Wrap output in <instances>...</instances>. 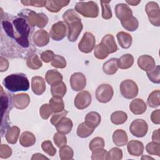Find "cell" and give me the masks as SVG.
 <instances>
[{
  "mask_svg": "<svg viewBox=\"0 0 160 160\" xmlns=\"http://www.w3.org/2000/svg\"><path fill=\"white\" fill-rule=\"evenodd\" d=\"M21 2L23 4L24 6H35V7H39V8H42L45 6L46 1H43V0H34V1H21Z\"/></svg>",
  "mask_w": 160,
  "mask_h": 160,
  "instance_id": "cell-53",
  "label": "cell"
},
{
  "mask_svg": "<svg viewBox=\"0 0 160 160\" xmlns=\"http://www.w3.org/2000/svg\"><path fill=\"white\" fill-rule=\"evenodd\" d=\"M49 36L54 41H60L66 36V26L63 21L54 24L50 30Z\"/></svg>",
  "mask_w": 160,
  "mask_h": 160,
  "instance_id": "cell-11",
  "label": "cell"
},
{
  "mask_svg": "<svg viewBox=\"0 0 160 160\" xmlns=\"http://www.w3.org/2000/svg\"><path fill=\"white\" fill-rule=\"evenodd\" d=\"M159 94V90H155L150 93L147 100V104L149 107L155 108L160 105Z\"/></svg>",
  "mask_w": 160,
  "mask_h": 160,
  "instance_id": "cell-37",
  "label": "cell"
},
{
  "mask_svg": "<svg viewBox=\"0 0 160 160\" xmlns=\"http://www.w3.org/2000/svg\"><path fill=\"white\" fill-rule=\"evenodd\" d=\"M45 79L49 84L52 86L62 82V76L57 70L50 69L46 72Z\"/></svg>",
  "mask_w": 160,
  "mask_h": 160,
  "instance_id": "cell-24",
  "label": "cell"
},
{
  "mask_svg": "<svg viewBox=\"0 0 160 160\" xmlns=\"http://www.w3.org/2000/svg\"><path fill=\"white\" fill-rule=\"evenodd\" d=\"M100 43L104 46L109 54L115 52L118 50V46L114 40V38L112 34H106L103 37Z\"/></svg>",
  "mask_w": 160,
  "mask_h": 160,
  "instance_id": "cell-25",
  "label": "cell"
},
{
  "mask_svg": "<svg viewBox=\"0 0 160 160\" xmlns=\"http://www.w3.org/2000/svg\"><path fill=\"white\" fill-rule=\"evenodd\" d=\"M26 64L29 68L34 70L39 69L42 65L39 58L36 54L28 56L26 59Z\"/></svg>",
  "mask_w": 160,
  "mask_h": 160,
  "instance_id": "cell-35",
  "label": "cell"
},
{
  "mask_svg": "<svg viewBox=\"0 0 160 160\" xmlns=\"http://www.w3.org/2000/svg\"><path fill=\"white\" fill-rule=\"evenodd\" d=\"M48 159V158L46 156H44L43 154H40V153H35L32 155V158H31V159L33 160V159Z\"/></svg>",
  "mask_w": 160,
  "mask_h": 160,
  "instance_id": "cell-58",
  "label": "cell"
},
{
  "mask_svg": "<svg viewBox=\"0 0 160 160\" xmlns=\"http://www.w3.org/2000/svg\"><path fill=\"white\" fill-rule=\"evenodd\" d=\"M51 66L56 68L62 69L66 66V61L64 57L55 55L53 60L51 61Z\"/></svg>",
  "mask_w": 160,
  "mask_h": 160,
  "instance_id": "cell-47",
  "label": "cell"
},
{
  "mask_svg": "<svg viewBox=\"0 0 160 160\" xmlns=\"http://www.w3.org/2000/svg\"><path fill=\"white\" fill-rule=\"evenodd\" d=\"M117 39L119 44L122 48L128 49L132 44V39L131 34L124 31H120L117 34Z\"/></svg>",
  "mask_w": 160,
  "mask_h": 160,
  "instance_id": "cell-27",
  "label": "cell"
},
{
  "mask_svg": "<svg viewBox=\"0 0 160 160\" xmlns=\"http://www.w3.org/2000/svg\"><path fill=\"white\" fill-rule=\"evenodd\" d=\"M146 151L150 155H156L160 156V144L156 142H149L146 146Z\"/></svg>",
  "mask_w": 160,
  "mask_h": 160,
  "instance_id": "cell-42",
  "label": "cell"
},
{
  "mask_svg": "<svg viewBox=\"0 0 160 160\" xmlns=\"http://www.w3.org/2000/svg\"><path fill=\"white\" fill-rule=\"evenodd\" d=\"M12 104L19 109H23L28 107L30 102V98L28 94L20 93L12 96Z\"/></svg>",
  "mask_w": 160,
  "mask_h": 160,
  "instance_id": "cell-15",
  "label": "cell"
},
{
  "mask_svg": "<svg viewBox=\"0 0 160 160\" xmlns=\"http://www.w3.org/2000/svg\"><path fill=\"white\" fill-rule=\"evenodd\" d=\"M2 26L8 36L15 39L20 46L24 48L29 47L30 26L25 18L19 15L13 19L12 23L8 20L3 21Z\"/></svg>",
  "mask_w": 160,
  "mask_h": 160,
  "instance_id": "cell-1",
  "label": "cell"
},
{
  "mask_svg": "<svg viewBox=\"0 0 160 160\" xmlns=\"http://www.w3.org/2000/svg\"><path fill=\"white\" fill-rule=\"evenodd\" d=\"M122 158V151L118 148H112L107 152V160H119Z\"/></svg>",
  "mask_w": 160,
  "mask_h": 160,
  "instance_id": "cell-41",
  "label": "cell"
},
{
  "mask_svg": "<svg viewBox=\"0 0 160 160\" xmlns=\"http://www.w3.org/2000/svg\"><path fill=\"white\" fill-rule=\"evenodd\" d=\"M134 63V58L131 54L122 55L118 61V68L122 69H126L131 68Z\"/></svg>",
  "mask_w": 160,
  "mask_h": 160,
  "instance_id": "cell-31",
  "label": "cell"
},
{
  "mask_svg": "<svg viewBox=\"0 0 160 160\" xmlns=\"http://www.w3.org/2000/svg\"><path fill=\"white\" fill-rule=\"evenodd\" d=\"M41 148L44 152L51 156H54L56 153V149L53 146L51 141L47 140L43 141L41 144Z\"/></svg>",
  "mask_w": 160,
  "mask_h": 160,
  "instance_id": "cell-46",
  "label": "cell"
},
{
  "mask_svg": "<svg viewBox=\"0 0 160 160\" xmlns=\"http://www.w3.org/2000/svg\"><path fill=\"white\" fill-rule=\"evenodd\" d=\"M55 56V54L53 51L51 50H46L43 51L41 54V59L44 62H49L50 61H52Z\"/></svg>",
  "mask_w": 160,
  "mask_h": 160,
  "instance_id": "cell-54",
  "label": "cell"
},
{
  "mask_svg": "<svg viewBox=\"0 0 160 160\" xmlns=\"http://www.w3.org/2000/svg\"><path fill=\"white\" fill-rule=\"evenodd\" d=\"M126 2L131 6H137L139 3H140L141 1H126Z\"/></svg>",
  "mask_w": 160,
  "mask_h": 160,
  "instance_id": "cell-59",
  "label": "cell"
},
{
  "mask_svg": "<svg viewBox=\"0 0 160 160\" xmlns=\"http://www.w3.org/2000/svg\"><path fill=\"white\" fill-rule=\"evenodd\" d=\"M114 91L111 86L102 84L98 87L96 91V98L101 103H107L110 101L113 96Z\"/></svg>",
  "mask_w": 160,
  "mask_h": 160,
  "instance_id": "cell-8",
  "label": "cell"
},
{
  "mask_svg": "<svg viewBox=\"0 0 160 160\" xmlns=\"http://www.w3.org/2000/svg\"><path fill=\"white\" fill-rule=\"evenodd\" d=\"M68 112L64 109L63 111L59 112H57V113H54V115H52V118L50 119V121L51 122L52 124H53L54 126H55L58 121H59L62 118L66 117V116L68 114Z\"/></svg>",
  "mask_w": 160,
  "mask_h": 160,
  "instance_id": "cell-52",
  "label": "cell"
},
{
  "mask_svg": "<svg viewBox=\"0 0 160 160\" xmlns=\"http://www.w3.org/2000/svg\"><path fill=\"white\" fill-rule=\"evenodd\" d=\"M19 142L23 147H30L36 142L35 136L29 131H24L19 138Z\"/></svg>",
  "mask_w": 160,
  "mask_h": 160,
  "instance_id": "cell-29",
  "label": "cell"
},
{
  "mask_svg": "<svg viewBox=\"0 0 160 160\" xmlns=\"http://www.w3.org/2000/svg\"><path fill=\"white\" fill-rule=\"evenodd\" d=\"M53 140L54 144L57 146V147L59 148L65 146L67 144V138L65 134L59 133L58 132L54 134L53 136Z\"/></svg>",
  "mask_w": 160,
  "mask_h": 160,
  "instance_id": "cell-48",
  "label": "cell"
},
{
  "mask_svg": "<svg viewBox=\"0 0 160 160\" xmlns=\"http://www.w3.org/2000/svg\"><path fill=\"white\" fill-rule=\"evenodd\" d=\"M109 54V52L101 43L98 44L95 47L94 54L96 58L99 59H104L108 56Z\"/></svg>",
  "mask_w": 160,
  "mask_h": 160,
  "instance_id": "cell-40",
  "label": "cell"
},
{
  "mask_svg": "<svg viewBox=\"0 0 160 160\" xmlns=\"http://www.w3.org/2000/svg\"><path fill=\"white\" fill-rule=\"evenodd\" d=\"M96 39L94 35L89 32H86L78 44L79 49L84 53H89L94 48Z\"/></svg>",
  "mask_w": 160,
  "mask_h": 160,
  "instance_id": "cell-10",
  "label": "cell"
},
{
  "mask_svg": "<svg viewBox=\"0 0 160 160\" xmlns=\"http://www.w3.org/2000/svg\"><path fill=\"white\" fill-rule=\"evenodd\" d=\"M121 22L122 27L129 31H134L138 29L139 26V22L138 19L133 16L128 20Z\"/></svg>",
  "mask_w": 160,
  "mask_h": 160,
  "instance_id": "cell-38",
  "label": "cell"
},
{
  "mask_svg": "<svg viewBox=\"0 0 160 160\" xmlns=\"http://www.w3.org/2000/svg\"><path fill=\"white\" fill-rule=\"evenodd\" d=\"M49 34L44 29H39L35 32L32 39L34 44L38 47L46 46L49 41Z\"/></svg>",
  "mask_w": 160,
  "mask_h": 160,
  "instance_id": "cell-16",
  "label": "cell"
},
{
  "mask_svg": "<svg viewBox=\"0 0 160 160\" xmlns=\"http://www.w3.org/2000/svg\"><path fill=\"white\" fill-rule=\"evenodd\" d=\"M138 87L136 83L131 79H126L120 84V92L126 99H132L138 94Z\"/></svg>",
  "mask_w": 160,
  "mask_h": 160,
  "instance_id": "cell-6",
  "label": "cell"
},
{
  "mask_svg": "<svg viewBox=\"0 0 160 160\" xmlns=\"http://www.w3.org/2000/svg\"><path fill=\"white\" fill-rule=\"evenodd\" d=\"M62 18L68 27V40L71 42L76 41L83 28L81 19L72 9L67 10L63 14Z\"/></svg>",
  "mask_w": 160,
  "mask_h": 160,
  "instance_id": "cell-2",
  "label": "cell"
},
{
  "mask_svg": "<svg viewBox=\"0 0 160 160\" xmlns=\"http://www.w3.org/2000/svg\"><path fill=\"white\" fill-rule=\"evenodd\" d=\"M69 2V1L64 0H49L46 1L45 7L50 12H58L62 8L68 5Z\"/></svg>",
  "mask_w": 160,
  "mask_h": 160,
  "instance_id": "cell-22",
  "label": "cell"
},
{
  "mask_svg": "<svg viewBox=\"0 0 160 160\" xmlns=\"http://www.w3.org/2000/svg\"><path fill=\"white\" fill-rule=\"evenodd\" d=\"M73 123L71 119L64 117L54 126L58 132L66 134L71 132L72 128Z\"/></svg>",
  "mask_w": 160,
  "mask_h": 160,
  "instance_id": "cell-20",
  "label": "cell"
},
{
  "mask_svg": "<svg viewBox=\"0 0 160 160\" xmlns=\"http://www.w3.org/2000/svg\"><path fill=\"white\" fill-rule=\"evenodd\" d=\"M31 88L32 92L36 95L42 94L46 90L44 79L41 76H34L31 79Z\"/></svg>",
  "mask_w": 160,
  "mask_h": 160,
  "instance_id": "cell-18",
  "label": "cell"
},
{
  "mask_svg": "<svg viewBox=\"0 0 160 160\" xmlns=\"http://www.w3.org/2000/svg\"><path fill=\"white\" fill-rule=\"evenodd\" d=\"M147 76L149 80L154 83L159 84L160 82L159 78V66H156L152 70L146 72Z\"/></svg>",
  "mask_w": 160,
  "mask_h": 160,
  "instance_id": "cell-43",
  "label": "cell"
},
{
  "mask_svg": "<svg viewBox=\"0 0 160 160\" xmlns=\"http://www.w3.org/2000/svg\"><path fill=\"white\" fill-rule=\"evenodd\" d=\"M105 146L104 139L101 137H96L93 138L89 142V149L91 151H94L97 149L104 148Z\"/></svg>",
  "mask_w": 160,
  "mask_h": 160,
  "instance_id": "cell-45",
  "label": "cell"
},
{
  "mask_svg": "<svg viewBox=\"0 0 160 160\" xmlns=\"http://www.w3.org/2000/svg\"><path fill=\"white\" fill-rule=\"evenodd\" d=\"M107 151L103 148L97 149L92 151L91 159L92 160H104L106 159Z\"/></svg>",
  "mask_w": 160,
  "mask_h": 160,
  "instance_id": "cell-50",
  "label": "cell"
},
{
  "mask_svg": "<svg viewBox=\"0 0 160 160\" xmlns=\"http://www.w3.org/2000/svg\"><path fill=\"white\" fill-rule=\"evenodd\" d=\"M111 1H101L102 8V17L104 19H109L112 18V12L109 3Z\"/></svg>",
  "mask_w": 160,
  "mask_h": 160,
  "instance_id": "cell-44",
  "label": "cell"
},
{
  "mask_svg": "<svg viewBox=\"0 0 160 160\" xmlns=\"http://www.w3.org/2000/svg\"><path fill=\"white\" fill-rule=\"evenodd\" d=\"M20 14L26 18L29 24L31 26H35L42 28L47 24L48 18L44 13H36L33 11L26 9L22 11Z\"/></svg>",
  "mask_w": 160,
  "mask_h": 160,
  "instance_id": "cell-4",
  "label": "cell"
},
{
  "mask_svg": "<svg viewBox=\"0 0 160 160\" xmlns=\"http://www.w3.org/2000/svg\"><path fill=\"white\" fill-rule=\"evenodd\" d=\"M91 99V95L88 91H82L75 97L74 106L78 109H84L90 105Z\"/></svg>",
  "mask_w": 160,
  "mask_h": 160,
  "instance_id": "cell-13",
  "label": "cell"
},
{
  "mask_svg": "<svg viewBox=\"0 0 160 160\" xmlns=\"http://www.w3.org/2000/svg\"><path fill=\"white\" fill-rule=\"evenodd\" d=\"M151 119L152 122L156 124H160V110L156 109L151 114Z\"/></svg>",
  "mask_w": 160,
  "mask_h": 160,
  "instance_id": "cell-55",
  "label": "cell"
},
{
  "mask_svg": "<svg viewBox=\"0 0 160 160\" xmlns=\"http://www.w3.org/2000/svg\"><path fill=\"white\" fill-rule=\"evenodd\" d=\"M52 112V110L49 104H42L39 109L40 116L43 119H48Z\"/></svg>",
  "mask_w": 160,
  "mask_h": 160,
  "instance_id": "cell-49",
  "label": "cell"
},
{
  "mask_svg": "<svg viewBox=\"0 0 160 160\" xmlns=\"http://www.w3.org/2000/svg\"><path fill=\"white\" fill-rule=\"evenodd\" d=\"M115 14L121 22L124 21L132 16V12L128 5L124 3L116 4L114 8Z\"/></svg>",
  "mask_w": 160,
  "mask_h": 160,
  "instance_id": "cell-14",
  "label": "cell"
},
{
  "mask_svg": "<svg viewBox=\"0 0 160 160\" xmlns=\"http://www.w3.org/2000/svg\"><path fill=\"white\" fill-rule=\"evenodd\" d=\"M74 152L71 148L68 146H64L60 148L59 158L61 160H69L73 158Z\"/></svg>",
  "mask_w": 160,
  "mask_h": 160,
  "instance_id": "cell-39",
  "label": "cell"
},
{
  "mask_svg": "<svg viewBox=\"0 0 160 160\" xmlns=\"http://www.w3.org/2000/svg\"><path fill=\"white\" fill-rule=\"evenodd\" d=\"M147 106L144 101L140 98L132 100L129 104L130 111L134 114L139 115L143 114L146 110Z\"/></svg>",
  "mask_w": 160,
  "mask_h": 160,
  "instance_id": "cell-21",
  "label": "cell"
},
{
  "mask_svg": "<svg viewBox=\"0 0 160 160\" xmlns=\"http://www.w3.org/2000/svg\"><path fill=\"white\" fill-rule=\"evenodd\" d=\"M12 154L11 148L6 144H1L0 146V158L6 159L10 157Z\"/></svg>",
  "mask_w": 160,
  "mask_h": 160,
  "instance_id": "cell-51",
  "label": "cell"
},
{
  "mask_svg": "<svg viewBox=\"0 0 160 160\" xmlns=\"http://www.w3.org/2000/svg\"><path fill=\"white\" fill-rule=\"evenodd\" d=\"M86 84L85 76L79 72L73 73L70 78V85L72 90L80 91L82 90Z\"/></svg>",
  "mask_w": 160,
  "mask_h": 160,
  "instance_id": "cell-12",
  "label": "cell"
},
{
  "mask_svg": "<svg viewBox=\"0 0 160 160\" xmlns=\"http://www.w3.org/2000/svg\"><path fill=\"white\" fill-rule=\"evenodd\" d=\"M101 118L100 114L95 111H91L88 113L85 117L84 122L89 127L95 129L100 124Z\"/></svg>",
  "mask_w": 160,
  "mask_h": 160,
  "instance_id": "cell-26",
  "label": "cell"
},
{
  "mask_svg": "<svg viewBox=\"0 0 160 160\" xmlns=\"http://www.w3.org/2000/svg\"><path fill=\"white\" fill-rule=\"evenodd\" d=\"M118 59L117 58H111L105 62L102 66L104 72L108 75H112L115 74L118 69Z\"/></svg>",
  "mask_w": 160,
  "mask_h": 160,
  "instance_id": "cell-28",
  "label": "cell"
},
{
  "mask_svg": "<svg viewBox=\"0 0 160 160\" xmlns=\"http://www.w3.org/2000/svg\"><path fill=\"white\" fill-rule=\"evenodd\" d=\"M154 159L152 158H151L150 156H144L141 158V159Z\"/></svg>",
  "mask_w": 160,
  "mask_h": 160,
  "instance_id": "cell-60",
  "label": "cell"
},
{
  "mask_svg": "<svg viewBox=\"0 0 160 160\" xmlns=\"http://www.w3.org/2000/svg\"><path fill=\"white\" fill-rule=\"evenodd\" d=\"M9 67V62L8 60L3 57L1 56V62H0V71L1 72L6 71Z\"/></svg>",
  "mask_w": 160,
  "mask_h": 160,
  "instance_id": "cell-56",
  "label": "cell"
},
{
  "mask_svg": "<svg viewBox=\"0 0 160 160\" xmlns=\"http://www.w3.org/2000/svg\"><path fill=\"white\" fill-rule=\"evenodd\" d=\"M67 88L64 82H61L59 84L52 85L51 88V92L52 97L63 98L66 93Z\"/></svg>",
  "mask_w": 160,
  "mask_h": 160,
  "instance_id": "cell-32",
  "label": "cell"
},
{
  "mask_svg": "<svg viewBox=\"0 0 160 160\" xmlns=\"http://www.w3.org/2000/svg\"><path fill=\"white\" fill-rule=\"evenodd\" d=\"M152 139L154 142L159 143L160 139H159V129H158L157 130L154 131L152 133Z\"/></svg>",
  "mask_w": 160,
  "mask_h": 160,
  "instance_id": "cell-57",
  "label": "cell"
},
{
  "mask_svg": "<svg viewBox=\"0 0 160 160\" xmlns=\"http://www.w3.org/2000/svg\"><path fill=\"white\" fill-rule=\"evenodd\" d=\"M5 88L12 92L28 91L29 88V82L26 76L23 73L11 74L3 80Z\"/></svg>",
  "mask_w": 160,
  "mask_h": 160,
  "instance_id": "cell-3",
  "label": "cell"
},
{
  "mask_svg": "<svg viewBox=\"0 0 160 160\" xmlns=\"http://www.w3.org/2000/svg\"><path fill=\"white\" fill-rule=\"evenodd\" d=\"M112 141L117 146L121 147L125 146L128 141L127 133L122 129L116 130L112 134Z\"/></svg>",
  "mask_w": 160,
  "mask_h": 160,
  "instance_id": "cell-23",
  "label": "cell"
},
{
  "mask_svg": "<svg viewBox=\"0 0 160 160\" xmlns=\"http://www.w3.org/2000/svg\"><path fill=\"white\" fill-rule=\"evenodd\" d=\"M20 133V129L18 126L10 127L6 133V139L9 144H16Z\"/></svg>",
  "mask_w": 160,
  "mask_h": 160,
  "instance_id": "cell-30",
  "label": "cell"
},
{
  "mask_svg": "<svg viewBox=\"0 0 160 160\" xmlns=\"http://www.w3.org/2000/svg\"><path fill=\"white\" fill-rule=\"evenodd\" d=\"M127 149L130 155L139 156L142 154L144 147L142 142L137 140H131L128 142Z\"/></svg>",
  "mask_w": 160,
  "mask_h": 160,
  "instance_id": "cell-19",
  "label": "cell"
},
{
  "mask_svg": "<svg viewBox=\"0 0 160 160\" xmlns=\"http://www.w3.org/2000/svg\"><path fill=\"white\" fill-rule=\"evenodd\" d=\"M128 119L127 114L121 111H117L112 113L111 116V122L116 124L119 125L124 123Z\"/></svg>",
  "mask_w": 160,
  "mask_h": 160,
  "instance_id": "cell-34",
  "label": "cell"
},
{
  "mask_svg": "<svg viewBox=\"0 0 160 160\" xmlns=\"http://www.w3.org/2000/svg\"><path fill=\"white\" fill-rule=\"evenodd\" d=\"M94 129L88 126L84 122L81 123L77 129V135L81 138L89 137L93 132Z\"/></svg>",
  "mask_w": 160,
  "mask_h": 160,
  "instance_id": "cell-36",
  "label": "cell"
},
{
  "mask_svg": "<svg viewBox=\"0 0 160 160\" xmlns=\"http://www.w3.org/2000/svg\"><path fill=\"white\" fill-rule=\"evenodd\" d=\"M138 65L142 70L148 72L154 68L156 62L152 57L149 55H142L138 59Z\"/></svg>",
  "mask_w": 160,
  "mask_h": 160,
  "instance_id": "cell-17",
  "label": "cell"
},
{
  "mask_svg": "<svg viewBox=\"0 0 160 160\" xmlns=\"http://www.w3.org/2000/svg\"><path fill=\"white\" fill-rule=\"evenodd\" d=\"M149 22L155 26L160 25V9L159 5L154 2L150 1L147 3L145 8Z\"/></svg>",
  "mask_w": 160,
  "mask_h": 160,
  "instance_id": "cell-7",
  "label": "cell"
},
{
  "mask_svg": "<svg viewBox=\"0 0 160 160\" xmlns=\"http://www.w3.org/2000/svg\"><path fill=\"white\" fill-rule=\"evenodd\" d=\"M148 130V125L147 122L142 119L134 120L129 126L131 133L138 138L144 137L147 134Z\"/></svg>",
  "mask_w": 160,
  "mask_h": 160,
  "instance_id": "cell-9",
  "label": "cell"
},
{
  "mask_svg": "<svg viewBox=\"0 0 160 160\" xmlns=\"http://www.w3.org/2000/svg\"><path fill=\"white\" fill-rule=\"evenodd\" d=\"M54 113L59 112L64 110V104L61 98L59 97H52L49 100V104Z\"/></svg>",
  "mask_w": 160,
  "mask_h": 160,
  "instance_id": "cell-33",
  "label": "cell"
},
{
  "mask_svg": "<svg viewBox=\"0 0 160 160\" xmlns=\"http://www.w3.org/2000/svg\"><path fill=\"white\" fill-rule=\"evenodd\" d=\"M75 11L86 18H94L99 14V8L98 4L92 1H80L75 5Z\"/></svg>",
  "mask_w": 160,
  "mask_h": 160,
  "instance_id": "cell-5",
  "label": "cell"
}]
</instances>
